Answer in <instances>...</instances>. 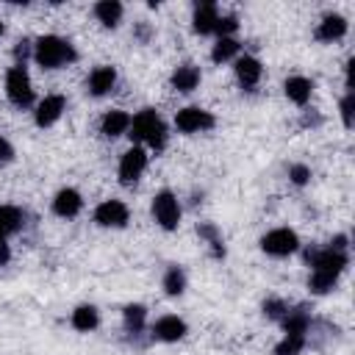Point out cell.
I'll use <instances>...</instances> for the list:
<instances>
[{
    "mask_svg": "<svg viewBox=\"0 0 355 355\" xmlns=\"http://www.w3.org/2000/svg\"><path fill=\"white\" fill-rule=\"evenodd\" d=\"M33 58H36V64L44 67V69H58V67L75 61V50H72V44H69L67 39H61V36H42V39H36V44H33Z\"/></svg>",
    "mask_w": 355,
    "mask_h": 355,
    "instance_id": "obj_1",
    "label": "cell"
},
{
    "mask_svg": "<svg viewBox=\"0 0 355 355\" xmlns=\"http://www.w3.org/2000/svg\"><path fill=\"white\" fill-rule=\"evenodd\" d=\"M130 139L133 141H147L153 150H161L166 144V128L161 122V116L153 111V108H144L139 111L133 119H130Z\"/></svg>",
    "mask_w": 355,
    "mask_h": 355,
    "instance_id": "obj_2",
    "label": "cell"
},
{
    "mask_svg": "<svg viewBox=\"0 0 355 355\" xmlns=\"http://www.w3.org/2000/svg\"><path fill=\"white\" fill-rule=\"evenodd\" d=\"M6 94H8V100H11L14 105H19V108L31 105V100H33V86H31V78H28V72H25L22 64H17V67L8 69V75H6Z\"/></svg>",
    "mask_w": 355,
    "mask_h": 355,
    "instance_id": "obj_3",
    "label": "cell"
},
{
    "mask_svg": "<svg viewBox=\"0 0 355 355\" xmlns=\"http://www.w3.org/2000/svg\"><path fill=\"white\" fill-rule=\"evenodd\" d=\"M153 216L164 230H175L180 222V205L172 191H158L153 197Z\"/></svg>",
    "mask_w": 355,
    "mask_h": 355,
    "instance_id": "obj_4",
    "label": "cell"
},
{
    "mask_svg": "<svg viewBox=\"0 0 355 355\" xmlns=\"http://www.w3.org/2000/svg\"><path fill=\"white\" fill-rule=\"evenodd\" d=\"M305 261L313 266V272H327V275H341L344 266H347V252H338V250H308L305 252Z\"/></svg>",
    "mask_w": 355,
    "mask_h": 355,
    "instance_id": "obj_5",
    "label": "cell"
},
{
    "mask_svg": "<svg viewBox=\"0 0 355 355\" xmlns=\"http://www.w3.org/2000/svg\"><path fill=\"white\" fill-rule=\"evenodd\" d=\"M300 247V239L294 230L288 227H277V230H269L263 239H261V250L269 252V255H288Z\"/></svg>",
    "mask_w": 355,
    "mask_h": 355,
    "instance_id": "obj_6",
    "label": "cell"
},
{
    "mask_svg": "<svg viewBox=\"0 0 355 355\" xmlns=\"http://www.w3.org/2000/svg\"><path fill=\"white\" fill-rule=\"evenodd\" d=\"M175 125H178V130H183V133H197V130L214 128V116H211L208 111L197 108V105H189V108H180V111H178Z\"/></svg>",
    "mask_w": 355,
    "mask_h": 355,
    "instance_id": "obj_7",
    "label": "cell"
},
{
    "mask_svg": "<svg viewBox=\"0 0 355 355\" xmlns=\"http://www.w3.org/2000/svg\"><path fill=\"white\" fill-rule=\"evenodd\" d=\"M144 166H147V153H144L141 147H130V150L122 155V161H119V180H122L125 186L136 183V180L141 178Z\"/></svg>",
    "mask_w": 355,
    "mask_h": 355,
    "instance_id": "obj_8",
    "label": "cell"
},
{
    "mask_svg": "<svg viewBox=\"0 0 355 355\" xmlns=\"http://www.w3.org/2000/svg\"><path fill=\"white\" fill-rule=\"evenodd\" d=\"M94 222L103 227H122L128 225V205L119 200H105L94 208Z\"/></svg>",
    "mask_w": 355,
    "mask_h": 355,
    "instance_id": "obj_9",
    "label": "cell"
},
{
    "mask_svg": "<svg viewBox=\"0 0 355 355\" xmlns=\"http://www.w3.org/2000/svg\"><path fill=\"white\" fill-rule=\"evenodd\" d=\"M64 108H67V100H64L61 94H47V97L36 105V125H42V128L53 125V122L64 114Z\"/></svg>",
    "mask_w": 355,
    "mask_h": 355,
    "instance_id": "obj_10",
    "label": "cell"
},
{
    "mask_svg": "<svg viewBox=\"0 0 355 355\" xmlns=\"http://www.w3.org/2000/svg\"><path fill=\"white\" fill-rule=\"evenodd\" d=\"M183 336H186V322L178 316H161L153 324V338H158V341H178Z\"/></svg>",
    "mask_w": 355,
    "mask_h": 355,
    "instance_id": "obj_11",
    "label": "cell"
},
{
    "mask_svg": "<svg viewBox=\"0 0 355 355\" xmlns=\"http://www.w3.org/2000/svg\"><path fill=\"white\" fill-rule=\"evenodd\" d=\"M114 83H116V72H114V67H97L92 75H89V92L94 94V97H103V94H108L111 89H114Z\"/></svg>",
    "mask_w": 355,
    "mask_h": 355,
    "instance_id": "obj_12",
    "label": "cell"
},
{
    "mask_svg": "<svg viewBox=\"0 0 355 355\" xmlns=\"http://www.w3.org/2000/svg\"><path fill=\"white\" fill-rule=\"evenodd\" d=\"M344 33H347V19L338 17V14H327V17L319 22V28H316V39H319V42H336V39H341Z\"/></svg>",
    "mask_w": 355,
    "mask_h": 355,
    "instance_id": "obj_13",
    "label": "cell"
},
{
    "mask_svg": "<svg viewBox=\"0 0 355 355\" xmlns=\"http://www.w3.org/2000/svg\"><path fill=\"white\" fill-rule=\"evenodd\" d=\"M261 64H258V58H252V55H244V58H239L236 61V78H239V83L244 86V89H252L258 80H261Z\"/></svg>",
    "mask_w": 355,
    "mask_h": 355,
    "instance_id": "obj_14",
    "label": "cell"
},
{
    "mask_svg": "<svg viewBox=\"0 0 355 355\" xmlns=\"http://www.w3.org/2000/svg\"><path fill=\"white\" fill-rule=\"evenodd\" d=\"M80 205H83V200H80V194L75 191V189H61L58 194H55V200H53V211L58 214V216H75L78 211H80Z\"/></svg>",
    "mask_w": 355,
    "mask_h": 355,
    "instance_id": "obj_15",
    "label": "cell"
},
{
    "mask_svg": "<svg viewBox=\"0 0 355 355\" xmlns=\"http://www.w3.org/2000/svg\"><path fill=\"white\" fill-rule=\"evenodd\" d=\"M216 19H219V11H216V6L214 3H200L197 8H194V31L197 33H214V28H216Z\"/></svg>",
    "mask_w": 355,
    "mask_h": 355,
    "instance_id": "obj_16",
    "label": "cell"
},
{
    "mask_svg": "<svg viewBox=\"0 0 355 355\" xmlns=\"http://www.w3.org/2000/svg\"><path fill=\"white\" fill-rule=\"evenodd\" d=\"M311 89H313V83H311L308 78H302V75L288 78V80H286V86H283L286 97H288L291 103H297V105H305V103L311 100Z\"/></svg>",
    "mask_w": 355,
    "mask_h": 355,
    "instance_id": "obj_17",
    "label": "cell"
},
{
    "mask_svg": "<svg viewBox=\"0 0 355 355\" xmlns=\"http://www.w3.org/2000/svg\"><path fill=\"white\" fill-rule=\"evenodd\" d=\"M200 83V69L191 64H183L172 72V89L175 92H194Z\"/></svg>",
    "mask_w": 355,
    "mask_h": 355,
    "instance_id": "obj_18",
    "label": "cell"
},
{
    "mask_svg": "<svg viewBox=\"0 0 355 355\" xmlns=\"http://www.w3.org/2000/svg\"><path fill=\"white\" fill-rule=\"evenodd\" d=\"M128 128H130V116H128L125 111H108V114L103 116V122H100V130H103V136H108V139L122 136Z\"/></svg>",
    "mask_w": 355,
    "mask_h": 355,
    "instance_id": "obj_19",
    "label": "cell"
},
{
    "mask_svg": "<svg viewBox=\"0 0 355 355\" xmlns=\"http://www.w3.org/2000/svg\"><path fill=\"white\" fill-rule=\"evenodd\" d=\"M308 324H311V316L305 313V308L286 311V316H283V330H286V336H305V333H308Z\"/></svg>",
    "mask_w": 355,
    "mask_h": 355,
    "instance_id": "obj_20",
    "label": "cell"
},
{
    "mask_svg": "<svg viewBox=\"0 0 355 355\" xmlns=\"http://www.w3.org/2000/svg\"><path fill=\"white\" fill-rule=\"evenodd\" d=\"M97 322H100V316H97V308H94V305H78V308L72 311V327L80 330V333L94 330Z\"/></svg>",
    "mask_w": 355,
    "mask_h": 355,
    "instance_id": "obj_21",
    "label": "cell"
},
{
    "mask_svg": "<svg viewBox=\"0 0 355 355\" xmlns=\"http://www.w3.org/2000/svg\"><path fill=\"white\" fill-rule=\"evenodd\" d=\"M22 227V211L14 205H0V239L17 233Z\"/></svg>",
    "mask_w": 355,
    "mask_h": 355,
    "instance_id": "obj_22",
    "label": "cell"
},
{
    "mask_svg": "<svg viewBox=\"0 0 355 355\" xmlns=\"http://www.w3.org/2000/svg\"><path fill=\"white\" fill-rule=\"evenodd\" d=\"M94 14H97V19L105 28H114L119 22V17H122V3H116V0H100L94 6Z\"/></svg>",
    "mask_w": 355,
    "mask_h": 355,
    "instance_id": "obj_23",
    "label": "cell"
},
{
    "mask_svg": "<svg viewBox=\"0 0 355 355\" xmlns=\"http://www.w3.org/2000/svg\"><path fill=\"white\" fill-rule=\"evenodd\" d=\"M236 53H239V42H236L233 36H219V42H216L214 50H211V58H214L216 64H222V61H230Z\"/></svg>",
    "mask_w": 355,
    "mask_h": 355,
    "instance_id": "obj_24",
    "label": "cell"
},
{
    "mask_svg": "<svg viewBox=\"0 0 355 355\" xmlns=\"http://www.w3.org/2000/svg\"><path fill=\"white\" fill-rule=\"evenodd\" d=\"M164 291H166L169 297H178V294L186 291V275H183L180 266H172V269L164 275Z\"/></svg>",
    "mask_w": 355,
    "mask_h": 355,
    "instance_id": "obj_25",
    "label": "cell"
},
{
    "mask_svg": "<svg viewBox=\"0 0 355 355\" xmlns=\"http://www.w3.org/2000/svg\"><path fill=\"white\" fill-rule=\"evenodd\" d=\"M144 316H147V311H144L141 305H128V308L122 311L125 330H128V333H141V327H144Z\"/></svg>",
    "mask_w": 355,
    "mask_h": 355,
    "instance_id": "obj_26",
    "label": "cell"
},
{
    "mask_svg": "<svg viewBox=\"0 0 355 355\" xmlns=\"http://www.w3.org/2000/svg\"><path fill=\"white\" fill-rule=\"evenodd\" d=\"M197 233L211 244V250H214V255L216 258H222L225 255V244H222V236H219V230H216V225H211V222H202L200 227H197Z\"/></svg>",
    "mask_w": 355,
    "mask_h": 355,
    "instance_id": "obj_27",
    "label": "cell"
},
{
    "mask_svg": "<svg viewBox=\"0 0 355 355\" xmlns=\"http://www.w3.org/2000/svg\"><path fill=\"white\" fill-rule=\"evenodd\" d=\"M336 275H327V272H311V280H308V286H311V291L313 294H327L333 286H336Z\"/></svg>",
    "mask_w": 355,
    "mask_h": 355,
    "instance_id": "obj_28",
    "label": "cell"
},
{
    "mask_svg": "<svg viewBox=\"0 0 355 355\" xmlns=\"http://www.w3.org/2000/svg\"><path fill=\"white\" fill-rule=\"evenodd\" d=\"M305 347V336H286L277 347H275V355H300Z\"/></svg>",
    "mask_w": 355,
    "mask_h": 355,
    "instance_id": "obj_29",
    "label": "cell"
},
{
    "mask_svg": "<svg viewBox=\"0 0 355 355\" xmlns=\"http://www.w3.org/2000/svg\"><path fill=\"white\" fill-rule=\"evenodd\" d=\"M286 311H288V305H286L283 300H277V297H272V300L263 302V313H266L269 319H283Z\"/></svg>",
    "mask_w": 355,
    "mask_h": 355,
    "instance_id": "obj_30",
    "label": "cell"
},
{
    "mask_svg": "<svg viewBox=\"0 0 355 355\" xmlns=\"http://www.w3.org/2000/svg\"><path fill=\"white\" fill-rule=\"evenodd\" d=\"M236 28H239V19H236L233 14H227V17H219V19H216V28H214V31H216L219 36H230Z\"/></svg>",
    "mask_w": 355,
    "mask_h": 355,
    "instance_id": "obj_31",
    "label": "cell"
},
{
    "mask_svg": "<svg viewBox=\"0 0 355 355\" xmlns=\"http://www.w3.org/2000/svg\"><path fill=\"white\" fill-rule=\"evenodd\" d=\"M288 178H291V183L305 186V183H308V178H311V169H308L305 164H294V166L288 169Z\"/></svg>",
    "mask_w": 355,
    "mask_h": 355,
    "instance_id": "obj_32",
    "label": "cell"
},
{
    "mask_svg": "<svg viewBox=\"0 0 355 355\" xmlns=\"http://www.w3.org/2000/svg\"><path fill=\"white\" fill-rule=\"evenodd\" d=\"M341 119H344L347 128L352 125V94H347V97L341 100Z\"/></svg>",
    "mask_w": 355,
    "mask_h": 355,
    "instance_id": "obj_33",
    "label": "cell"
},
{
    "mask_svg": "<svg viewBox=\"0 0 355 355\" xmlns=\"http://www.w3.org/2000/svg\"><path fill=\"white\" fill-rule=\"evenodd\" d=\"M28 55H31V42H25V39L17 42V47H14V58L22 61V67H25V58H28Z\"/></svg>",
    "mask_w": 355,
    "mask_h": 355,
    "instance_id": "obj_34",
    "label": "cell"
},
{
    "mask_svg": "<svg viewBox=\"0 0 355 355\" xmlns=\"http://www.w3.org/2000/svg\"><path fill=\"white\" fill-rule=\"evenodd\" d=\"M11 155H14V150H11V144L0 136V164H8L11 161Z\"/></svg>",
    "mask_w": 355,
    "mask_h": 355,
    "instance_id": "obj_35",
    "label": "cell"
},
{
    "mask_svg": "<svg viewBox=\"0 0 355 355\" xmlns=\"http://www.w3.org/2000/svg\"><path fill=\"white\" fill-rule=\"evenodd\" d=\"M8 258H11V250H8L6 239H0V266H6V263H8Z\"/></svg>",
    "mask_w": 355,
    "mask_h": 355,
    "instance_id": "obj_36",
    "label": "cell"
},
{
    "mask_svg": "<svg viewBox=\"0 0 355 355\" xmlns=\"http://www.w3.org/2000/svg\"><path fill=\"white\" fill-rule=\"evenodd\" d=\"M136 36H139L141 42H147V36H150V25H147V22H141V25L136 28Z\"/></svg>",
    "mask_w": 355,
    "mask_h": 355,
    "instance_id": "obj_37",
    "label": "cell"
},
{
    "mask_svg": "<svg viewBox=\"0 0 355 355\" xmlns=\"http://www.w3.org/2000/svg\"><path fill=\"white\" fill-rule=\"evenodd\" d=\"M302 125H319V116L316 114H305L302 116Z\"/></svg>",
    "mask_w": 355,
    "mask_h": 355,
    "instance_id": "obj_38",
    "label": "cell"
},
{
    "mask_svg": "<svg viewBox=\"0 0 355 355\" xmlns=\"http://www.w3.org/2000/svg\"><path fill=\"white\" fill-rule=\"evenodd\" d=\"M0 36H3V22H0Z\"/></svg>",
    "mask_w": 355,
    "mask_h": 355,
    "instance_id": "obj_39",
    "label": "cell"
}]
</instances>
